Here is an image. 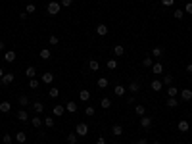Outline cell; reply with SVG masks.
I'll use <instances>...</instances> for the list:
<instances>
[{"instance_id":"21","label":"cell","mask_w":192,"mask_h":144,"mask_svg":"<svg viewBox=\"0 0 192 144\" xmlns=\"http://www.w3.org/2000/svg\"><path fill=\"white\" fill-rule=\"evenodd\" d=\"M25 75H27L29 79H35V75H37V69H35L33 65H29V67L25 69Z\"/></svg>"},{"instance_id":"24","label":"cell","mask_w":192,"mask_h":144,"mask_svg":"<svg viewBox=\"0 0 192 144\" xmlns=\"http://www.w3.org/2000/svg\"><path fill=\"white\" fill-rule=\"evenodd\" d=\"M52 81H54V75H52L50 71H48V73H42V83H46V85H50Z\"/></svg>"},{"instance_id":"3","label":"cell","mask_w":192,"mask_h":144,"mask_svg":"<svg viewBox=\"0 0 192 144\" xmlns=\"http://www.w3.org/2000/svg\"><path fill=\"white\" fill-rule=\"evenodd\" d=\"M29 121H31V125H33V129H39V127H42V125H44V121H42V117H40L39 114H35V115H33V117H31V119H29Z\"/></svg>"},{"instance_id":"11","label":"cell","mask_w":192,"mask_h":144,"mask_svg":"<svg viewBox=\"0 0 192 144\" xmlns=\"http://www.w3.org/2000/svg\"><path fill=\"white\" fill-rule=\"evenodd\" d=\"M79 98H81V102H89L90 100V92L87 89H81L79 90Z\"/></svg>"},{"instance_id":"54","label":"cell","mask_w":192,"mask_h":144,"mask_svg":"<svg viewBox=\"0 0 192 144\" xmlns=\"http://www.w3.org/2000/svg\"><path fill=\"white\" fill-rule=\"evenodd\" d=\"M4 73H6V71H4L2 67H0V79H2V77H4Z\"/></svg>"},{"instance_id":"55","label":"cell","mask_w":192,"mask_h":144,"mask_svg":"<svg viewBox=\"0 0 192 144\" xmlns=\"http://www.w3.org/2000/svg\"><path fill=\"white\" fill-rule=\"evenodd\" d=\"M0 50H4V40H0Z\"/></svg>"},{"instance_id":"33","label":"cell","mask_w":192,"mask_h":144,"mask_svg":"<svg viewBox=\"0 0 192 144\" xmlns=\"http://www.w3.org/2000/svg\"><path fill=\"white\" fill-rule=\"evenodd\" d=\"M89 67H90L92 71H98V69H100V64H98V60H90V61H89Z\"/></svg>"},{"instance_id":"16","label":"cell","mask_w":192,"mask_h":144,"mask_svg":"<svg viewBox=\"0 0 192 144\" xmlns=\"http://www.w3.org/2000/svg\"><path fill=\"white\" fill-rule=\"evenodd\" d=\"M150 69H152V73H158V75H159V73H163V65L159 64V61H156V64H154Z\"/></svg>"},{"instance_id":"8","label":"cell","mask_w":192,"mask_h":144,"mask_svg":"<svg viewBox=\"0 0 192 144\" xmlns=\"http://www.w3.org/2000/svg\"><path fill=\"white\" fill-rule=\"evenodd\" d=\"M177 127H179V131H181V133H188V129H190V123L186 121V119H181Z\"/></svg>"},{"instance_id":"1","label":"cell","mask_w":192,"mask_h":144,"mask_svg":"<svg viewBox=\"0 0 192 144\" xmlns=\"http://www.w3.org/2000/svg\"><path fill=\"white\" fill-rule=\"evenodd\" d=\"M60 10H61V4H60V2H54V0H52L48 6H46V12H48L50 15H58Z\"/></svg>"},{"instance_id":"6","label":"cell","mask_w":192,"mask_h":144,"mask_svg":"<svg viewBox=\"0 0 192 144\" xmlns=\"http://www.w3.org/2000/svg\"><path fill=\"white\" fill-rule=\"evenodd\" d=\"M14 140H15V142H19V144H25V142H27V135H25L23 131H19V133H15Z\"/></svg>"},{"instance_id":"15","label":"cell","mask_w":192,"mask_h":144,"mask_svg":"<svg viewBox=\"0 0 192 144\" xmlns=\"http://www.w3.org/2000/svg\"><path fill=\"white\" fill-rule=\"evenodd\" d=\"M10 110H12V104H10V102H0V111H2V114H10Z\"/></svg>"},{"instance_id":"29","label":"cell","mask_w":192,"mask_h":144,"mask_svg":"<svg viewBox=\"0 0 192 144\" xmlns=\"http://www.w3.org/2000/svg\"><path fill=\"white\" fill-rule=\"evenodd\" d=\"M113 54H115V56H123V54H125V48H123L121 44L113 46Z\"/></svg>"},{"instance_id":"28","label":"cell","mask_w":192,"mask_h":144,"mask_svg":"<svg viewBox=\"0 0 192 144\" xmlns=\"http://www.w3.org/2000/svg\"><path fill=\"white\" fill-rule=\"evenodd\" d=\"M106 65H108V69H117V60H113V58H110V60H108L106 61Z\"/></svg>"},{"instance_id":"20","label":"cell","mask_w":192,"mask_h":144,"mask_svg":"<svg viewBox=\"0 0 192 144\" xmlns=\"http://www.w3.org/2000/svg\"><path fill=\"white\" fill-rule=\"evenodd\" d=\"M64 111H65V106H61V104H58V106H54V115H56V117L64 115Z\"/></svg>"},{"instance_id":"47","label":"cell","mask_w":192,"mask_h":144,"mask_svg":"<svg viewBox=\"0 0 192 144\" xmlns=\"http://www.w3.org/2000/svg\"><path fill=\"white\" fill-rule=\"evenodd\" d=\"M184 14H190V15H192V2H186V6H184Z\"/></svg>"},{"instance_id":"27","label":"cell","mask_w":192,"mask_h":144,"mask_svg":"<svg viewBox=\"0 0 192 144\" xmlns=\"http://www.w3.org/2000/svg\"><path fill=\"white\" fill-rule=\"evenodd\" d=\"M33 108H35V114H42V111H44V104H40V102H35V104H33Z\"/></svg>"},{"instance_id":"7","label":"cell","mask_w":192,"mask_h":144,"mask_svg":"<svg viewBox=\"0 0 192 144\" xmlns=\"http://www.w3.org/2000/svg\"><path fill=\"white\" fill-rule=\"evenodd\" d=\"M140 127H142V129H150V127H152V117L142 115V119H140Z\"/></svg>"},{"instance_id":"17","label":"cell","mask_w":192,"mask_h":144,"mask_svg":"<svg viewBox=\"0 0 192 144\" xmlns=\"http://www.w3.org/2000/svg\"><path fill=\"white\" fill-rule=\"evenodd\" d=\"M179 90H181V89H177V86H173V85H171L169 89H167V96H169V98H175V96L179 94Z\"/></svg>"},{"instance_id":"10","label":"cell","mask_w":192,"mask_h":144,"mask_svg":"<svg viewBox=\"0 0 192 144\" xmlns=\"http://www.w3.org/2000/svg\"><path fill=\"white\" fill-rule=\"evenodd\" d=\"M96 35H100V37H106V35H108V25H104V23L96 25Z\"/></svg>"},{"instance_id":"53","label":"cell","mask_w":192,"mask_h":144,"mask_svg":"<svg viewBox=\"0 0 192 144\" xmlns=\"http://www.w3.org/2000/svg\"><path fill=\"white\" fill-rule=\"evenodd\" d=\"M186 71H188V73H192V64H188V65H186Z\"/></svg>"},{"instance_id":"12","label":"cell","mask_w":192,"mask_h":144,"mask_svg":"<svg viewBox=\"0 0 192 144\" xmlns=\"http://www.w3.org/2000/svg\"><path fill=\"white\" fill-rule=\"evenodd\" d=\"M15 58H17V56H15V52H14V50H8V52L4 54V60H6L8 64H14V61H15Z\"/></svg>"},{"instance_id":"39","label":"cell","mask_w":192,"mask_h":144,"mask_svg":"<svg viewBox=\"0 0 192 144\" xmlns=\"http://www.w3.org/2000/svg\"><path fill=\"white\" fill-rule=\"evenodd\" d=\"M48 96H50V98H58V96H60V90H58V89H50V90H48Z\"/></svg>"},{"instance_id":"23","label":"cell","mask_w":192,"mask_h":144,"mask_svg":"<svg viewBox=\"0 0 192 144\" xmlns=\"http://www.w3.org/2000/svg\"><path fill=\"white\" fill-rule=\"evenodd\" d=\"M17 119H19V121H29V114H27L25 110H19V111H17Z\"/></svg>"},{"instance_id":"14","label":"cell","mask_w":192,"mask_h":144,"mask_svg":"<svg viewBox=\"0 0 192 144\" xmlns=\"http://www.w3.org/2000/svg\"><path fill=\"white\" fill-rule=\"evenodd\" d=\"M113 92H115V96H123L127 92V86H123V85H115L113 86Z\"/></svg>"},{"instance_id":"58","label":"cell","mask_w":192,"mask_h":144,"mask_svg":"<svg viewBox=\"0 0 192 144\" xmlns=\"http://www.w3.org/2000/svg\"><path fill=\"white\" fill-rule=\"evenodd\" d=\"M190 83H192V79H190Z\"/></svg>"},{"instance_id":"41","label":"cell","mask_w":192,"mask_h":144,"mask_svg":"<svg viewBox=\"0 0 192 144\" xmlns=\"http://www.w3.org/2000/svg\"><path fill=\"white\" fill-rule=\"evenodd\" d=\"M2 142H4V144H12V142H14V136H12V135H4V136H2Z\"/></svg>"},{"instance_id":"38","label":"cell","mask_w":192,"mask_h":144,"mask_svg":"<svg viewBox=\"0 0 192 144\" xmlns=\"http://www.w3.org/2000/svg\"><path fill=\"white\" fill-rule=\"evenodd\" d=\"M17 102H19V106H27V104H29V98H27L25 94H21V96L17 98Z\"/></svg>"},{"instance_id":"18","label":"cell","mask_w":192,"mask_h":144,"mask_svg":"<svg viewBox=\"0 0 192 144\" xmlns=\"http://www.w3.org/2000/svg\"><path fill=\"white\" fill-rule=\"evenodd\" d=\"M112 135H113V136H121V135H123V127H121V125H113V127H112Z\"/></svg>"},{"instance_id":"13","label":"cell","mask_w":192,"mask_h":144,"mask_svg":"<svg viewBox=\"0 0 192 144\" xmlns=\"http://www.w3.org/2000/svg\"><path fill=\"white\" fill-rule=\"evenodd\" d=\"M127 90H131L133 94H137V92L140 90V83H138V81H133V83H131V85L127 86Z\"/></svg>"},{"instance_id":"49","label":"cell","mask_w":192,"mask_h":144,"mask_svg":"<svg viewBox=\"0 0 192 144\" xmlns=\"http://www.w3.org/2000/svg\"><path fill=\"white\" fill-rule=\"evenodd\" d=\"M27 15H29L27 12H19V19H27Z\"/></svg>"},{"instance_id":"31","label":"cell","mask_w":192,"mask_h":144,"mask_svg":"<svg viewBox=\"0 0 192 144\" xmlns=\"http://www.w3.org/2000/svg\"><path fill=\"white\" fill-rule=\"evenodd\" d=\"M40 58H42V60H50V58H52L50 50H48V48H42V50H40Z\"/></svg>"},{"instance_id":"37","label":"cell","mask_w":192,"mask_h":144,"mask_svg":"<svg viewBox=\"0 0 192 144\" xmlns=\"http://www.w3.org/2000/svg\"><path fill=\"white\" fill-rule=\"evenodd\" d=\"M183 15H184V10H173V17L175 19H183Z\"/></svg>"},{"instance_id":"48","label":"cell","mask_w":192,"mask_h":144,"mask_svg":"<svg viewBox=\"0 0 192 144\" xmlns=\"http://www.w3.org/2000/svg\"><path fill=\"white\" fill-rule=\"evenodd\" d=\"M162 4H163V6H173L175 0H162Z\"/></svg>"},{"instance_id":"52","label":"cell","mask_w":192,"mask_h":144,"mask_svg":"<svg viewBox=\"0 0 192 144\" xmlns=\"http://www.w3.org/2000/svg\"><path fill=\"white\" fill-rule=\"evenodd\" d=\"M96 144H106V140H104V136H100V138H98V140H96Z\"/></svg>"},{"instance_id":"25","label":"cell","mask_w":192,"mask_h":144,"mask_svg":"<svg viewBox=\"0 0 192 144\" xmlns=\"http://www.w3.org/2000/svg\"><path fill=\"white\" fill-rule=\"evenodd\" d=\"M162 54H163V48H162V46H156V48H152V58H159Z\"/></svg>"},{"instance_id":"34","label":"cell","mask_w":192,"mask_h":144,"mask_svg":"<svg viewBox=\"0 0 192 144\" xmlns=\"http://www.w3.org/2000/svg\"><path fill=\"white\" fill-rule=\"evenodd\" d=\"M67 144H77V133H69L67 135Z\"/></svg>"},{"instance_id":"35","label":"cell","mask_w":192,"mask_h":144,"mask_svg":"<svg viewBox=\"0 0 192 144\" xmlns=\"http://www.w3.org/2000/svg\"><path fill=\"white\" fill-rule=\"evenodd\" d=\"M165 104H167V108H177V106H179V100H177V98H167Z\"/></svg>"},{"instance_id":"56","label":"cell","mask_w":192,"mask_h":144,"mask_svg":"<svg viewBox=\"0 0 192 144\" xmlns=\"http://www.w3.org/2000/svg\"><path fill=\"white\" fill-rule=\"evenodd\" d=\"M154 144H162V142H159V140H156V142H154Z\"/></svg>"},{"instance_id":"46","label":"cell","mask_w":192,"mask_h":144,"mask_svg":"<svg viewBox=\"0 0 192 144\" xmlns=\"http://www.w3.org/2000/svg\"><path fill=\"white\" fill-rule=\"evenodd\" d=\"M60 4H61L64 8H69L71 4H73V0H60Z\"/></svg>"},{"instance_id":"42","label":"cell","mask_w":192,"mask_h":144,"mask_svg":"<svg viewBox=\"0 0 192 144\" xmlns=\"http://www.w3.org/2000/svg\"><path fill=\"white\" fill-rule=\"evenodd\" d=\"M39 81L37 79H29V89H39Z\"/></svg>"},{"instance_id":"59","label":"cell","mask_w":192,"mask_h":144,"mask_svg":"<svg viewBox=\"0 0 192 144\" xmlns=\"http://www.w3.org/2000/svg\"><path fill=\"white\" fill-rule=\"evenodd\" d=\"M113 144H117V142H113Z\"/></svg>"},{"instance_id":"50","label":"cell","mask_w":192,"mask_h":144,"mask_svg":"<svg viewBox=\"0 0 192 144\" xmlns=\"http://www.w3.org/2000/svg\"><path fill=\"white\" fill-rule=\"evenodd\" d=\"M134 100H137L134 96H129V98H127V104H134Z\"/></svg>"},{"instance_id":"44","label":"cell","mask_w":192,"mask_h":144,"mask_svg":"<svg viewBox=\"0 0 192 144\" xmlns=\"http://www.w3.org/2000/svg\"><path fill=\"white\" fill-rule=\"evenodd\" d=\"M25 12H27V14H35V12H37V8H35V4H27V8H25Z\"/></svg>"},{"instance_id":"19","label":"cell","mask_w":192,"mask_h":144,"mask_svg":"<svg viewBox=\"0 0 192 144\" xmlns=\"http://www.w3.org/2000/svg\"><path fill=\"white\" fill-rule=\"evenodd\" d=\"M162 83H163L165 86H171V85H173V75L165 73V75H163V79H162Z\"/></svg>"},{"instance_id":"40","label":"cell","mask_w":192,"mask_h":144,"mask_svg":"<svg viewBox=\"0 0 192 144\" xmlns=\"http://www.w3.org/2000/svg\"><path fill=\"white\" fill-rule=\"evenodd\" d=\"M42 121H44V127H48V129L54 127V119H52V117H46V119H42Z\"/></svg>"},{"instance_id":"9","label":"cell","mask_w":192,"mask_h":144,"mask_svg":"<svg viewBox=\"0 0 192 144\" xmlns=\"http://www.w3.org/2000/svg\"><path fill=\"white\" fill-rule=\"evenodd\" d=\"M150 89L156 90V92H159V90L163 89V83H162V81H158V79H154L152 83H150Z\"/></svg>"},{"instance_id":"4","label":"cell","mask_w":192,"mask_h":144,"mask_svg":"<svg viewBox=\"0 0 192 144\" xmlns=\"http://www.w3.org/2000/svg\"><path fill=\"white\" fill-rule=\"evenodd\" d=\"M179 94H181V100H183V102L192 100V90H190V89H181Z\"/></svg>"},{"instance_id":"32","label":"cell","mask_w":192,"mask_h":144,"mask_svg":"<svg viewBox=\"0 0 192 144\" xmlns=\"http://www.w3.org/2000/svg\"><path fill=\"white\" fill-rule=\"evenodd\" d=\"M100 106L104 108V110H110V108H112V100H110V98H102Z\"/></svg>"},{"instance_id":"43","label":"cell","mask_w":192,"mask_h":144,"mask_svg":"<svg viewBox=\"0 0 192 144\" xmlns=\"http://www.w3.org/2000/svg\"><path fill=\"white\" fill-rule=\"evenodd\" d=\"M85 115H87V117H92V115H94V108H92V106H87Z\"/></svg>"},{"instance_id":"22","label":"cell","mask_w":192,"mask_h":144,"mask_svg":"<svg viewBox=\"0 0 192 144\" xmlns=\"http://www.w3.org/2000/svg\"><path fill=\"white\" fill-rule=\"evenodd\" d=\"M134 111H137V115H144V114H146V108H144V104H137V106H134Z\"/></svg>"},{"instance_id":"51","label":"cell","mask_w":192,"mask_h":144,"mask_svg":"<svg viewBox=\"0 0 192 144\" xmlns=\"http://www.w3.org/2000/svg\"><path fill=\"white\" fill-rule=\"evenodd\" d=\"M137 144H148V140H146V138H138Z\"/></svg>"},{"instance_id":"5","label":"cell","mask_w":192,"mask_h":144,"mask_svg":"<svg viewBox=\"0 0 192 144\" xmlns=\"http://www.w3.org/2000/svg\"><path fill=\"white\" fill-rule=\"evenodd\" d=\"M14 79H15L14 73H4V77L0 79V85H12V83H14Z\"/></svg>"},{"instance_id":"45","label":"cell","mask_w":192,"mask_h":144,"mask_svg":"<svg viewBox=\"0 0 192 144\" xmlns=\"http://www.w3.org/2000/svg\"><path fill=\"white\" fill-rule=\"evenodd\" d=\"M48 42H50V46H56L60 40H58V37H56V35H50V40H48Z\"/></svg>"},{"instance_id":"57","label":"cell","mask_w":192,"mask_h":144,"mask_svg":"<svg viewBox=\"0 0 192 144\" xmlns=\"http://www.w3.org/2000/svg\"><path fill=\"white\" fill-rule=\"evenodd\" d=\"M190 119H192V111H190Z\"/></svg>"},{"instance_id":"36","label":"cell","mask_w":192,"mask_h":144,"mask_svg":"<svg viewBox=\"0 0 192 144\" xmlns=\"http://www.w3.org/2000/svg\"><path fill=\"white\" fill-rule=\"evenodd\" d=\"M96 85H98V89H106V86H108V79H106V77H100Z\"/></svg>"},{"instance_id":"26","label":"cell","mask_w":192,"mask_h":144,"mask_svg":"<svg viewBox=\"0 0 192 144\" xmlns=\"http://www.w3.org/2000/svg\"><path fill=\"white\" fill-rule=\"evenodd\" d=\"M65 110L69 111V114H75V111H77V104H75V102H67V104H65Z\"/></svg>"},{"instance_id":"2","label":"cell","mask_w":192,"mask_h":144,"mask_svg":"<svg viewBox=\"0 0 192 144\" xmlns=\"http://www.w3.org/2000/svg\"><path fill=\"white\" fill-rule=\"evenodd\" d=\"M75 133H77V136H87L89 135V125L87 123H77Z\"/></svg>"},{"instance_id":"30","label":"cell","mask_w":192,"mask_h":144,"mask_svg":"<svg viewBox=\"0 0 192 144\" xmlns=\"http://www.w3.org/2000/svg\"><path fill=\"white\" fill-rule=\"evenodd\" d=\"M142 65H144V67H152V65H154V60H152V56H146V58L142 60Z\"/></svg>"}]
</instances>
